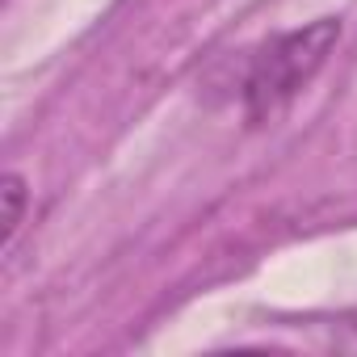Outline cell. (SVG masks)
Masks as SVG:
<instances>
[{"mask_svg": "<svg viewBox=\"0 0 357 357\" xmlns=\"http://www.w3.org/2000/svg\"><path fill=\"white\" fill-rule=\"evenodd\" d=\"M0 198H5V236H0V248H13L17 244V231L26 223V206H30V185L22 172H9L5 176V190H0Z\"/></svg>", "mask_w": 357, "mask_h": 357, "instance_id": "cell-2", "label": "cell"}, {"mask_svg": "<svg viewBox=\"0 0 357 357\" xmlns=\"http://www.w3.org/2000/svg\"><path fill=\"white\" fill-rule=\"evenodd\" d=\"M340 43V17H315L298 30H286L269 38L244 72L240 97H244V118L252 126L273 122L278 114L290 109V101L315 80V72L328 63L332 47Z\"/></svg>", "mask_w": 357, "mask_h": 357, "instance_id": "cell-1", "label": "cell"}]
</instances>
